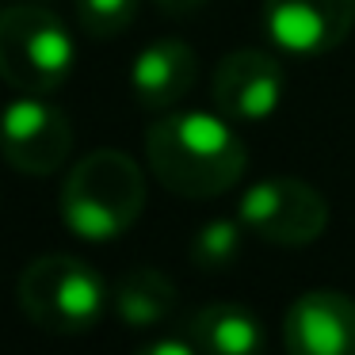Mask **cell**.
Masks as SVG:
<instances>
[{"mask_svg":"<svg viewBox=\"0 0 355 355\" xmlns=\"http://www.w3.org/2000/svg\"><path fill=\"white\" fill-rule=\"evenodd\" d=\"M286 355H355V298L306 291L283 317Z\"/></svg>","mask_w":355,"mask_h":355,"instance_id":"obj_9","label":"cell"},{"mask_svg":"<svg viewBox=\"0 0 355 355\" xmlns=\"http://www.w3.org/2000/svg\"><path fill=\"white\" fill-rule=\"evenodd\" d=\"M187 344L199 355H263V324L248 306L210 302L184 321Z\"/></svg>","mask_w":355,"mask_h":355,"instance_id":"obj_11","label":"cell"},{"mask_svg":"<svg viewBox=\"0 0 355 355\" xmlns=\"http://www.w3.org/2000/svg\"><path fill=\"white\" fill-rule=\"evenodd\" d=\"M237 218L263 245L306 248L329 225V202L313 184L298 176H268L241 195Z\"/></svg>","mask_w":355,"mask_h":355,"instance_id":"obj_5","label":"cell"},{"mask_svg":"<svg viewBox=\"0 0 355 355\" xmlns=\"http://www.w3.org/2000/svg\"><path fill=\"white\" fill-rule=\"evenodd\" d=\"M73 153V123L42 96L12 100L0 111V157L24 176H50Z\"/></svg>","mask_w":355,"mask_h":355,"instance_id":"obj_6","label":"cell"},{"mask_svg":"<svg viewBox=\"0 0 355 355\" xmlns=\"http://www.w3.org/2000/svg\"><path fill=\"white\" fill-rule=\"evenodd\" d=\"M245 225H241V218H210L207 225H199L191 237V248H187V256H191V263L199 271H225L237 263L241 248H245Z\"/></svg>","mask_w":355,"mask_h":355,"instance_id":"obj_13","label":"cell"},{"mask_svg":"<svg viewBox=\"0 0 355 355\" xmlns=\"http://www.w3.org/2000/svg\"><path fill=\"white\" fill-rule=\"evenodd\" d=\"M146 161L180 199H218L241 184L248 149L225 115L168 111L149 126Z\"/></svg>","mask_w":355,"mask_h":355,"instance_id":"obj_1","label":"cell"},{"mask_svg":"<svg viewBox=\"0 0 355 355\" xmlns=\"http://www.w3.org/2000/svg\"><path fill=\"white\" fill-rule=\"evenodd\" d=\"M199 77V54L184 39H153L130 65V92L146 111H172Z\"/></svg>","mask_w":355,"mask_h":355,"instance_id":"obj_10","label":"cell"},{"mask_svg":"<svg viewBox=\"0 0 355 355\" xmlns=\"http://www.w3.org/2000/svg\"><path fill=\"white\" fill-rule=\"evenodd\" d=\"M138 16V0H77V19L92 39H115Z\"/></svg>","mask_w":355,"mask_h":355,"instance_id":"obj_14","label":"cell"},{"mask_svg":"<svg viewBox=\"0 0 355 355\" xmlns=\"http://www.w3.org/2000/svg\"><path fill=\"white\" fill-rule=\"evenodd\" d=\"M355 27V0H263V31L298 58L336 50Z\"/></svg>","mask_w":355,"mask_h":355,"instance_id":"obj_8","label":"cell"},{"mask_svg":"<svg viewBox=\"0 0 355 355\" xmlns=\"http://www.w3.org/2000/svg\"><path fill=\"white\" fill-rule=\"evenodd\" d=\"M180 306V291L164 271L157 268H134L111 291V309L130 329H153L168 321Z\"/></svg>","mask_w":355,"mask_h":355,"instance_id":"obj_12","label":"cell"},{"mask_svg":"<svg viewBox=\"0 0 355 355\" xmlns=\"http://www.w3.org/2000/svg\"><path fill=\"white\" fill-rule=\"evenodd\" d=\"M283 62L256 46H241L225 54L210 77V100H214L218 115H225L230 123H263L283 103Z\"/></svg>","mask_w":355,"mask_h":355,"instance_id":"obj_7","label":"cell"},{"mask_svg":"<svg viewBox=\"0 0 355 355\" xmlns=\"http://www.w3.org/2000/svg\"><path fill=\"white\" fill-rule=\"evenodd\" d=\"M77 42L62 16L42 4L0 12V80L24 96H50L69 80Z\"/></svg>","mask_w":355,"mask_h":355,"instance_id":"obj_4","label":"cell"},{"mask_svg":"<svg viewBox=\"0 0 355 355\" xmlns=\"http://www.w3.org/2000/svg\"><path fill=\"white\" fill-rule=\"evenodd\" d=\"M16 302L31 324L58 336L88 332L111 306V286L88 260L69 252L35 256L16 283Z\"/></svg>","mask_w":355,"mask_h":355,"instance_id":"obj_3","label":"cell"},{"mask_svg":"<svg viewBox=\"0 0 355 355\" xmlns=\"http://www.w3.org/2000/svg\"><path fill=\"white\" fill-rule=\"evenodd\" d=\"M207 0H157V8L168 12V16H191V12H199Z\"/></svg>","mask_w":355,"mask_h":355,"instance_id":"obj_16","label":"cell"},{"mask_svg":"<svg viewBox=\"0 0 355 355\" xmlns=\"http://www.w3.org/2000/svg\"><path fill=\"white\" fill-rule=\"evenodd\" d=\"M134 355H199L187 340H153V344L138 347Z\"/></svg>","mask_w":355,"mask_h":355,"instance_id":"obj_15","label":"cell"},{"mask_svg":"<svg viewBox=\"0 0 355 355\" xmlns=\"http://www.w3.org/2000/svg\"><path fill=\"white\" fill-rule=\"evenodd\" d=\"M62 222L80 241H115L146 210V176L123 149H92L69 168L58 195Z\"/></svg>","mask_w":355,"mask_h":355,"instance_id":"obj_2","label":"cell"}]
</instances>
